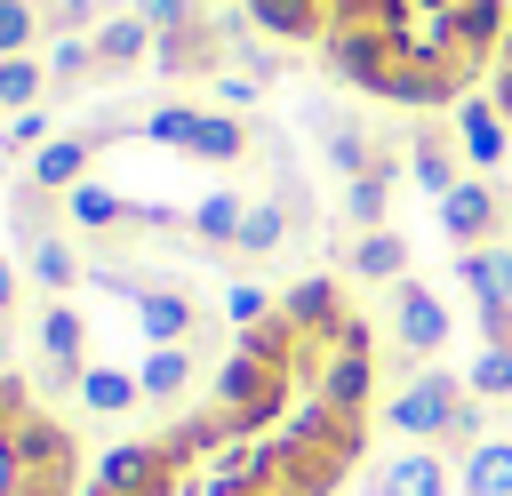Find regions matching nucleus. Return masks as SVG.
Segmentation results:
<instances>
[{
    "label": "nucleus",
    "instance_id": "c9c22d12",
    "mask_svg": "<svg viewBox=\"0 0 512 496\" xmlns=\"http://www.w3.org/2000/svg\"><path fill=\"white\" fill-rule=\"evenodd\" d=\"M40 40V8L32 0H0V56H32Z\"/></svg>",
    "mask_w": 512,
    "mask_h": 496
},
{
    "label": "nucleus",
    "instance_id": "72a5a7b5",
    "mask_svg": "<svg viewBox=\"0 0 512 496\" xmlns=\"http://www.w3.org/2000/svg\"><path fill=\"white\" fill-rule=\"evenodd\" d=\"M472 400H512V344H480V360L464 368Z\"/></svg>",
    "mask_w": 512,
    "mask_h": 496
},
{
    "label": "nucleus",
    "instance_id": "f257e3e1",
    "mask_svg": "<svg viewBox=\"0 0 512 496\" xmlns=\"http://www.w3.org/2000/svg\"><path fill=\"white\" fill-rule=\"evenodd\" d=\"M216 408L232 416L240 440H256V432L288 408V368L264 360V352H248V344H232V360L216 368Z\"/></svg>",
    "mask_w": 512,
    "mask_h": 496
},
{
    "label": "nucleus",
    "instance_id": "0eeeda50",
    "mask_svg": "<svg viewBox=\"0 0 512 496\" xmlns=\"http://www.w3.org/2000/svg\"><path fill=\"white\" fill-rule=\"evenodd\" d=\"M40 352H48V384H80V376H88V320L72 312V296H48V312H40Z\"/></svg>",
    "mask_w": 512,
    "mask_h": 496
},
{
    "label": "nucleus",
    "instance_id": "6ab92c4d",
    "mask_svg": "<svg viewBox=\"0 0 512 496\" xmlns=\"http://www.w3.org/2000/svg\"><path fill=\"white\" fill-rule=\"evenodd\" d=\"M88 40H96V64H104V72H128V64H144V56H152V40H160V32H152L136 8H120V16H104Z\"/></svg>",
    "mask_w": 512,
    "mask_h": 496
},
{
    "label": "nucleus",
    "instance_id": "aec40b11",
    "mask_svg": "<svg viewBox=\"0 0 512 496\" xmlns=\"http://www.w3.org/2000/svg\"><path fill=\"white\" fill-rule=\"evenodd\" d=\"M136 384H144V400H184V392L200 384L192 344H152V352L136 360Z\"/></svg>",
    "mask_w": 512,
    "mask_h": 496
},
{
    "label": "nucleus",
    "instance_id": "473e14b6",
    "mask_svg": "<svg viewBox=\"0 0 512 496\" xmlns=\"http://www.w3.org/2000/svg\"><path fill=\"white\" fill-rule=\"evenodd\" d=\"M280 240H288V208H280V200H248V216H240V240H232V248H240V256H272Z\"/></svg>",
    "mask_w": 512,
    "mask_h": 496
},
{
    "label": "nucleus",
    "instance_id": "de8ad7c7",
    "mask_svg": "<svg viewBox=\"0 0 512 496\" xmlns=\"http://www.w3.org/2000/svg\"><path fill=\"white\" fill-rule=\"evenodd\" d=\"M240 496H280V488H240Z\"/></svg>",
    "mask_w": 512,
    "mask_h": 496
},
{
    "label": "nucleus",
    "instance_id": "37998d69",
    "mask_svg": "<svg viewBox=\"0 0 512 496\" xmlns=\"http://www.w3.org/2000/svg\"><path fill=\"white\" fill-rule=\"evenodd\" d=\"M488 104L504 112V128H512V48L496 56V72H488Z\"/></svg>",
    "mask_w": 512,
    "mask_h": 496
},
{
    "label": "nucleus",
    "instance_id": "9b49d317",
    "mask_svg": "<svg viewBox=\"0 0 512 496\" xmlns=\"http://www.w3.org/2000/svg\"><path fill=\"white\" fill-rule=\"evenodd\" d=\"M280 320H288L296 336H320V344H336V328H344V296H336V280H328V272L296 280V288L280 296Z\"/></svg>",
    "mask_w": 512,
    "mask_h": 496
},
{
    "label": "nucleus",
    "instance_id": "c03bdc74",
    "mask_svg": "<svg viewBox=\"0 0 512 496\" xmlns=\"http://www.w3.org/2000/svg\"><path fill=\"white\" fill-rule=\"evenodd\" d=\"M96 8H104V0H56V32H80V24H96Z\"/></svg>",
    "mask_w": 512,
    "mask_h": 496
},
{
    "label": "nucleus",
    "instance_id": "f3484780",
    "mask_svg": "<svg viewBox=\"0 0 512 496\" xmlns=\"http://www.w3.org/2000/svg\"><path fill=\"white\" fill-rule=\"evenodd\" d=\"M240 16L272 40H328V0H240Z\"/></svg>",
    "mask_w": 512,
    "mask_h": 496
},
{
    "label": "nucleus",
    "instance_id": "58836bf2",
    "mask_svg": "<svg viewBox=\"0 0 512 496\" xmlns=\"http://www.w3.org/2000/svg\"><path fill=\"white\" fill-rule=\"evenodd\" d=\"M256 96H264V72H216V104L224 112H248Z\"/></svg>",
    "mask_w": 512,
    "mask_h": 496
},
{
    "label": "nucleus",
    "instance_id": "393cba45",
    "mask_svg": "<svg viewBox=\"0 0 512 496\" xmlns=\"http://www.w3.org/2000/svg\"><path fill=\"white\" fill-rule=\"evenodd\" d=\"M184 152H192V160H208V168H232V160L248 152V128H240V112H200Z\"/></svg>",
    "mask_w": 512,
    "mask_h": 496
},
{
    "label": "nucleus",
    "instance_id": "a19ab883",
    "mask_svg": "<svg viewBox=\"0 0 512 496\" xmlns=\"http://www.w3.org/2000/svg\"><path fill=\"white\" fill-rule=\"evenodd\" d=\"M24 416H32V400H24V384H16V376H0V440H8V432H16Z\"/></svg>",
    "mask_w": 512,
    "mask_h": 496
},
{
    "label": "nucleus",
    "instance_id": "dca6fc26",
    "mask_svg": "<svg viewBox=\"0 0 512 496\" xmlns=\"http://www.w3.org/2000/svg\"><path fill=\"white\" fill-rule=\"evenodd\" d=\"M456 280L472 288L480 312H512V248H496V240L488 248H464L456 256Z\"/></svg>",
    "mask_w": 512,
    "mask_h": 496
},
{
    "label": "nucleus",
    "instance_id": "a18cd8bd",
    "mask_svg": "<svg viewBox=\"0 0 512 496\" xmlns=\"http://www.w3.org/2000/svg\"><path fill=\"white\" fill-rule=\"evenodd\" d=\"M8 312H16V264L0 256V320H8Z\"/></svg>",
    "mask_w": 512,
    "mask_h": 496
},
{
    "label": "nucleus",
    "instance_id": "09e8293b",
    "mask_svg": "<svg viewBox=\"0 0 512 496\" xmlns=\"http://www.w3.org/2000/svg\"><path fill=\"white\" fill-rule=\"evenodd\" d=\"M504 24H512V0H504ZM504 48H512V40H504Z\"/></svg>",
    "mask_w": 512,
    "mask_h": 496
},
{
    "label": "nucleus",
    "instance_id": "5701e85b",
    "mask_svg": "<svg viewBox=\"0 0 512 496\" xmlns=\"http://www.w3.org/2000/svg\"><path fill=\"white\" fill-rule=\"evenodd\" d=\"M72 392H80V408H88V416H128V408L144 400V384H136L128 368H112V360H88V376H80Z\"/></svg>",
    "mask_w": 512,
    "mask_h": 496
},
{
    "label": "nucleus",
    "instance_id": "a211bd4d",
    "mask_svg": "<svg viewBox=\"0 0 512 496\" xmlns=\"http://www.w3.org/2000/svg\"><path fill=\"white\" fill-rule=\"evenodd\" d=\"M216 56H224V24H208V16L152 40V64H160V72H208Z\"/></svg>",
    "mask_w": 512,
    "mask_h": 496
},
{
    "label": "nucleus",
    "instance_id": "a878e982",
    "mask_svg": "<svg viewBox=\"0 0 512 496\" xmlns=\"http://www.w3.org/2000/svg\"><path fill=\"white\" fill-rule=\"evenodd\" d=\"M392 176H400V160L384 152V168H368V176H352V184H344V216H352L360 232H376V224L392 216Z\"/></svg>",
    "mask_w": 512,
    "mask_h": 496
},
{
    "label": "nucleus",
    "instance_id": "412c9836",
    "mask_svg": "<svg viewBox=\"0 0 512 496\" xmlns=\"http://www.w3.org/2000/svg\"><path fill=\"white\" fill-rule=\"evenodd\" d=\"M456 488L464 496H512V440H480V448H464L456 456Z\"/></svg>",
    "mask_w": 512,
    "mask_h": 496
},
{
    "label": "nucleus",
    "instance_id": "ea45409f",
    "mask_svg": "<svg viewBox=\"0 0 512 496\" xmlns=\"http://www.w3.org/2000/svg\"><path fill=\"white\" fill-rule=\"evenodd\" d=\"M128 8H136V16L152 24V32H176V24H200V8H192V0H128Z\"/></svg>",
    "mask_w": 512,
    "mask_h": 496
},
{
    "label": "nucleus",
    "instance_id": "bb28decb",
    "mask_svg": "<svg viewBox=\"0 0 512 496\" xmlns=\"http://www.w3.org/2000/svg\"><path fill=\"white\" fill-rule=\"evenodd\" d=\"M128 208H136V200H128V192H112V184H96V176L64 192V216H72L80 232H112V224H128Z\"/></svg>",
    "mask_w": 512,
    "mask_h": 496
},
{
    "label": "nucleus",
    "instance_id": "4468645a",
    "mask_svg": "<svg viewBox=\"0 0 512 496\" xmlns=\"http://www.w3.org/2000/svg\"><path fill=\"white\" fill-rule=\"evenodd\" d=\"M0 456H8V472H56V464H72V432L48 424V416H24L0 440Z\"/></svg>",
    "mask_w": 512,
    "mask_h": 496
},
{
    "label": "nucleus",
    "instance_id": "39448f33",
    "mask_svg": "<svg viewBox=\"0 0 512 496\" xmlns=\"http://www.w3.org/2000/svg\"><path fill=\"white\" fill-rule=\"evenodd\" d=\"M96 480H104V488H120V496H184V480L160 464V448H152V440H120V448H104Z\"/></svg>",
    "mask_w": 512,
    "mask_h": 496
},
{
    "label": "nucleus",
    "instance_id": "1a4fd4ad",
    "mask_svg": "<svg viewBox=\"0 0 512 496\" xmlns=\"http://www.w3.org/2000/svg\"><path fill=\"white\" fill-rule=\"evenodd\" d=\"M448 488H456V472H448L440 448H400V456H384L376 480H368V496H448Z\"/></svg>",
    "mask_w": 512,
    "mask_h": 496
},
{
    "label": "nucleus",
    "instance_id": "c756f323",
    "mask_svg": "<svg viewBox=\"0 0 512 496\" xmlns=\"http://www.w3.org/2000/svg\"><path fill=\"white\" fill-rule=\"evenodd\" d=\"M408 176H416L432 200H448V192L464 184V176H456V152H448L440 136H416V144H408Z\"/></svg>",
    "mask_w": 512,
    "mask_h": 496
},
{
    "label": "nucleus",
    "instance_id": "4c0bfd02",
    "mask_svg": "<svg viewBox=\"0 0 512 496\" xmlns=\"http://www.w3.org/2000/svg\"><path fill=\"white\" fill-rule=\"evenodd\" d=\"M48 144V112L32 104V112H8V128H0V152H40Z\"/></svg>",
    "mask_w": 512,
    "mask_h": 496
},
{
    "label": "nucleus",
    "instance_id": "79ce46f5",
    "mask_svg": "<svg viewBox=\"0 0 512 496\" xmlns=\"http://www.w3.org/2000/svg\"><path fill=\"white\" fill-rule=\"evenodd\" d=\"M336 352H368V360H376V328H368L360 312H344V328H336Z\"/></svg>",
    "mask_w": 512,
    "mask_h": 496
},
{
    "label": "nucleus",
    "instance_id": "c85d7f7f",
    "mask_svg": "<svg viewBox=\"0 0 512 496\" xmlns=\"http://www.w3.org/2000/svg\"><path fill=\"white\" fill-rule=\"evenodd\" d=\"M320 160H328L344 184H352V176H368V168H384V152H376V144H368L352 120H328V136H320Z\"/></svg>",
    "mask_w": 512,
    "mask_h": 496
},
{
    "label": "nucleus",
    "instance_id": "2f4dec72",
    "mask_svg": "<svg viewBox=\"0 0 512 496\" xmlns=\"http://www.w3.org/2000/svg\"><path fill=\"white\" fill-rule=\"evenodd\" d=\"M40 64H48V88H72V80L96 72V40H88V32H56Z\"/></svg>",
    "mask_w": 512,
    "mask_h": 496
},
{
    "label": "nucleus",
    "instance_id": "423d86ee",
    "mask_svg": "<svg viewBox=\"0 0 512 496\" xmlns=\"http://www.w3.org/2000/svg\"><path fill=\"white\" fill-rule=\"evenodd\" d=\"M432 208H440V232H448L456 248H488L496 224H504V200H496L480 176H464V184H456L448 200H432Z\"/></svg>",
    "mask_w": 512,
    "mask_h": 496
},
{
    "label": "nucleus",
    "instance_id": "cd10ccee",
    "mask_svg": "<svg viewBox=\"0 0 512 496\" xmlns=\"http://www.w3.org/2000/svg\"><path fill=\"white\" fill-rule=\"evenodd\" d=\"M360 280H408V240L392 232V224H376V232H360L352 240V256H344Z\"/></svg>",
    "mask_w": 512,
    "mask_h": 496
},
{
    "label": "nucleus",
    "instance_id": "4be33fe9",
    "mask_svg": "<svg viewBox=\"0 0 512 496\" xmlns=\"http://www.w3.org/2000/svg\"><path fill=\"white\" fill-rule=\"evenodd\" d=\"M24 272H32V280H40L48 296H72V288L88 280V264H80V248H72L64 232H48V240H32V248H24Z\"/></svg>",
    "mask_w": 512,
    "mask_h": 496
},
{
    "label": "nucleus",
    "instance_id": "9d476101",
    "mask_svg": "<svg viewBox=\"0 0 512 496\" xmlns=\"http://www.w3.org/2000/svg\"><path fill=\"white\" fill-rule=\"evenodd\" d=\"M112 128H88V136H48L40 152H32V192H72V184H88V160H96V144H104Z\"/></svg>",
    "mask_w": 512,
    "mask_h": 496
},
{
    "label": "nucleus",
    "instance_id": "f8f14e48",
    "mask_svg": "<svg viewBox=\"0 0 512 496\" xmlns=\"http://www.w3.org/2000/svg\"><path fill=\"white\" fill-rule=\"evenodd\" d=\"M456 152H464L472 168H496V160L512 152V128H504V112H496L488 96H464V104H456Z\"/></svg>",
    "mask_w": 512,
    "mask_h": 496
},
{
    "label": "nucleus",
    "instance_id": "e433bc0d",
    "mask_svg": "<svg viewBox=\"0 0 512 496\" xmlns=\"http://www.w3.org/2000/svg\"><path fill=\"white\" fill-rule=\"evenodd\" d=\"M192 120H200V104H160V112L144 120V136L168 144V152H184V144H192Z\"/></svg>",
    "mask_w": 512,
    "mask_h": 496
},
{
    "label": "nucleus",
    "instance_id": "f704fd0d",
    "mask_svg": "<svg viewBox=\"0 0 512 496\" xmlns=\"http://www.w3.org/2000/svg\"><path fill=\"white\" fill-rule=\"evenodd\" d=\"M272 312H280V296H272L264 280H232V288H224V320H232V328H256V320H272Z\"/></svg>",
    "mask_w": 512,
    "mask_h": 496
},
{
    "label": "nucleus",
    "instance_id": "2eb2a0df",
    "mask_svg": "<svg viewBox=\"0 0 512 496\" xmlns=\"http://www.w3.org/2000/svg\"><path fill=\"white\" fill-rule=\"evenodd\" d=\"M136 328H144V344H192L200 304H192L184 288H144V296H136Z\"/></svg>",
    "mask_w": 512,
    "mask_h": 496
},
{
    "label": "nucleus",
    "instance_id": "7c9ffc66",
    "mask_svg": "<svg viewBox=\"0 0 512 496\" xmlns=\"http://www.w3.org/2000/svg\"><path fill=\"white\" fill-rule=\"evenodd\" d=\"M48 96V64L40 56H0V112H32Z\"/></svg>",
    "mask_w": 512,
    "mask_h": 496
},
{
    "label": "nucleus",
    "instance_id": "49530a36",
    "mask_svg": "<svg viewBox=\"0 0 512 496\" xmlns=\"http://www.w3.org/2000/svg\"><path fill=\"white\" fill-rule=\"evenodd\" d=\"M88 496H120V488H104V480H88Z\"/></svg>",
    "mask_w": 512,
    "mask_h": 496
},
{
    "label": "nucleus",
    "instance_id": "6e6552de",
    "mask_svg": "<svg viewBox=\"0 0 512 496\" xmlns=\"http://www.w3.org/2000/svg\"><path fill=\"white\" fill-rule=\"evenodd\" d=\"M440 32H448V48H456L464 64H480V56H504V40H512V24H504V0H456V8L440 16Z\"/></svg>",
    "mask_w": 512,
    "mask_h": 496
},
{
    "label": "nucleus",
    "instance_id": "ddd939ff",
    "mask_svg": "<svg viewBox=\"0 0 512 496\" xmlns=\"http://www.w3.org/2000/svg\"><path fill=\"white\" fill-rule=\"evenodd\" d=\"M312 392H320L336 416H368V392H376V360H368V352H328Z\"/></svg>",
    "mask_w": 512,
    "mask_h": 496
},
{
    "label": "nucleus",
    "instance_id": "7ed1b4c3",
    "mask_svg": "<svg viewBox=\"0 0 512 496\" xmlns=\"http://www.w3.org/2000/svg\"><path fill=\"white\" fill-rule=\"evenodd\" d=\"M320 56H328L352 88H368V96H384V104H392V80H400V40H392V32H368V24H328Z\"/></svg>",
    "mask_w": 512,
    "mask_h": 496
},
{
    "label": "nucleus",
    "instance_id": "f03ea898",
    "mask_svg": "<svg viewBox=\"0 0 512 496\" xmlns=\"http://www.w3.org/2000/svg\"><path fill=\"white\" fill-rule=\"evenodd\" d=\"M464 400H472L464 376H448V368H416V376L384 400V424H392L400 440H448V424H456Z\"/></svg>",
    "mask_w": 512,
    "mask_h": 496
},
{
    "label": "nucleus",
    "instance_id": "b1692460",
    "mask_svg": "<svg viewBox=\"0 0 512 496\" xmlns=\"http://www.w3.org/2000/svg\"><path fill=\"white\" fill-rule=\"evenodd\" d=\"M240 216H248L240 192H200V200L184 208V224H192L200 248H232V240H240Z\"/></svg>",
    "mask_w": 512,
    "mask_h": 496
},
{
    "label": "nucleus",
    "instance_id": "20e7f679",
    "mask_svg": "<svg viewBox=\"0 0 512 496\" xmlns=\"http://www.w3.org/2000/svg\"><path fill=\"white\" fill-rule=\"evenodd\" d=\"M448 304L424 288V280H392V344L408 352V360H432L440 344H448Z\"/></svg>",
    "mask_w": 512,
    "mask_h": 496
}]
</instances>
